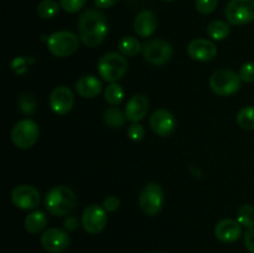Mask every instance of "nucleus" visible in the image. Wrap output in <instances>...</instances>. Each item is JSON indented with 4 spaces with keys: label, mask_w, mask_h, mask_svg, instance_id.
<instances>
[{
    "label": "nucleus",
    "mask_w": 254,
    "mask_h": 253,
    "mask_svg": "<svg viewBox=\"0 0 254 253\" xmlns=\"http://www.w3.org/2000/svg\"><path fill=\"white\" fill-rule=\"evenodd\" d=\"M242 235V226L232 218L221 220L215 227V236L223 243H233Z\"/></svg>",
    "instance_id": "obj_16"
},
{
    "label": "nucleus",
    "mask_w": 254,
    "mask_h": 253,
    "mask_svg": "<svg viewBox=\"0 0 254 253\" xmlns=\"http://www.w3.org/2000/svg\"><path fill=\"white\" fill-rule=\"evenodd\" d=\"M74 104V96L71 88L67 86H60L52 91L50 96V107L56 114L64 116L72 109Z\"/></svg>",
    "instance_id": "obj_14"
},
{
    "label": "nucleus",
    "mask_w": 254,
    "mask_h": 253,
    "mask_svg": "<svg viewBox=\"0 0 254 253\" xmlns=\"http://www.w3.org/2000/svg\"><path fill=\"white\" fill-rule=\"evenodd\" d=\"M163 1H174V0H163Z\"/></svg>",
    "instance_id": "obj_37"
},
{
    "label": "nucleus",
    "mask_w": 254,
    "mask_h": 253,
    "mask_svg": "<svg viewBox=\"0 0 254 253\" xmlns=\"http://www.w3.org/2000/svg\"><path fill=\"white\" fill-rule=\"evenodd\" d=\"M121 206V201L117 196H107L103 201V207L107 212H114Z\"/></svg>",
    "instance_id": "obj_33"
},
{
    "label": "nucleus",
    "mask_w": 254,
    "mask_h": 253,
    "mask_svg": "<svg viewBox=\"0 0 254 253\" xmlns=\"http://www.w3.org/2000/svg\"><path fill=\"white\" fill-rule=\"evenodd\" d=\"M119 51L126 57H134L141 51L143 46L139 42V40L134 36H124L119 41Z\"/></svg>",
    "instance_id": "obj_21"
},
{
    "label": "nucleus",
    "mask_w": 254,
    "mask_h": 253,
    "mask_svg": "<svg viewBox=\"0 0 254 253\" xmlns=\"http://www.w3.org/2000/svg\"><path fill=\"white\" fill-rule=\"evenodd\" d=\"M241 77L230 68H222L212 73L210 78V87L217 96L227 97L235 94L241 88Z\"/></svg>",
    "instance_id": "obj_5"
},
{
    "label": "nucleus",
    "mask_w": 254,
    "mask_h": 253,
    "mask_svg": "<svg viewBox=\"0 0 254 253\" xmlns=\"http://www.w3.org/2000/svg\"><path fill=\"white\" fill-rule=\"evenodd\" d=\"M188 54L195 61L208 62L217 55V47L212 41L206 39H193L188 45Z\"/></svg>",
    "instance_id": "obj_15"
},
{
    "label": "nucleus",
    "mask_w": 254,
    "mask_h": 253,
    "mask_svg": "<svg viewBox=\"0 0 254 253\" xmlns=\"http://www.w3.org/2000/svg\"><path fill=\"white\" fill-rule=\"evenodd\" d=\"M76 91L83 98H96L102 92V82L92 74H86L77 79Z\"/></svg>",
    "instance_id": "obj_19"
},
{
    "label": "nucleus",
    "mask_w": 254,
    "mask_h": 253,
    "mask_svg": "<svg viewBox=\"0 0 254 253\" xmlns=\"http://www.w3.org/2000/svg\"><path fill=\"white\" fill-rule=\"evenodd\" d=\"M60 11L59 2L55 0H42L37 5V14L42 19H52L56 16Z\"/></svg>",
    "instance_id": "obj_26"
},
{
    "label": "nucleus",
    "mask_w": 254,
    "mask_h": 253,
    "mask_svg": "<svg viewBox=\"0 0 254 253\" xmlns=\"http://www.w3.org/2000/svg\"><path fill=\"white\" fill-rule=\"evenodd\" d=\"M76 193L64 185L54 186L45 196V206L52 216L69 215L76 207Z\"/></svg>",
    "instance_id": "obj_2"
},
{
    "label": "nucleus",
    "mask_w": 254,
    "mask_h": 253,
    "mask_svg": "<svg viewBox=\"0 0 254 253\" xmlns=\"http://www.w3.org/2000/svg\"><path fill=\"white\" fill-rule=\"evenodd\" d=\"M108 20L106 15L96 9H88L79 15V39L86 46L97 47L108 35Z\"/></svg>",
    "instance_id": "obj_1"
},
{
    "label": "nucleus",
    "mask_w": 254,
    "mask_h": 253,
    "mask_svg": "<svg viewBox=\"0 0 254 253\" xmlns=\"http://www.w3.org/2000/svg\"><path fill=\"white\" fill-rule=\"evenodd\" d=\"M196 9L203 15L212 14L218 5V0H196Z\"/></svg>",
    "instance_id": "obj_28"
},
{
    "label": "nucleus",
    "mask_w": 254,
    "mask_h": 253,
    "mask_svg": "<svg viewBox=\"0 0 254 253\" xmlns=\"http://www.w3.org/2000/svg\"><path fill=\"white\" fill-rule=\"evenodd\" d=\"M238 126L246 130H253L254 129V106L243 107L237 113Z\"/></svg>",
    "instance_id": "obj_25"
},
{
    "label": "nucleus",
    "mask_w": 254,
    "mask_h": 253,
    "mask_svg": "<svg viewBox=\"0 0 254 253\" xmlns=\"http://www.w3.org/2000/svg\"><path fill=\"white\" fill-rule=\"evenodd\" d=\"M230 25L227 22L222 21V20L211 21L207 26V35L210 37H212L213 40H217V41L225 40L230 35Z\"/></svg>",
    "instance_id": "obj_22"
},
{
    "label": "nucleus",
    "mask_w": 254,
    "mask_h": 253,
    "mask_svg": "<svg viewBox=\"0 0 254 253\" xmlns=\"http://www.w3.org/2000/svg\"><path fill=\"white\" fill-rule=\"evenodd\" d=\"M40 135V129L32 119H22L14 126L11 130V140L19 149H29L35 145Z\"/></svg>",
    "instance_id": "obj_7"
},
{
    "label": "nucleus",
    "mask_w": 254,
    "mask_h": 253,
    "mask_svg": "<svg viewBox=\"0 0 254 253\" xmlns=\"http://www.w3.org/2000/svg\"><path fill=\"white\" fill-rule=\"evenodd\" d=\"M68 233L60 228H49L41 235V246L50 253H62L69 247Z\"/></svg>",
    "instance_id": "obj_12"
},
{
    "label": "nucleus",
    "mask_w": 254,
    "mask_h": 253,
    "mask_svg": "<svg viewBox=\"0 0 254 253\" xmlns=\"http://www.w3.org/2000/svg\"><path fill=\"white\" fill-rule=\"evenodd\" d=\"M143 56L149 63L160 66L166 63L173 56V47L168 41L161 39L150 40L143 45Z\"/></svg>",
    "instance_id": "obj_9"
},
{
    "label": "nucleus",
    "mask_w": 254,
    "mask_h": 253,
    "mask_svg": "<svg viewBox=\"0 0 254 253\" xmlns=\"http://www.w3.org/2000/svg\"><path fill=\"white\" fill-rule=\"evenodd\" d=\"M40 192L31 185H17L11 191V201L17 208L34 210L40 205Z\"/></svg>",
    "instance_id": "obj_11"
},
{
    "label": "nucleus",
    "mask_w": 254,
    "mask_h": 253,
    "mask_svg": "<svg viewBox=\"0 0 254 253\" xmlns=\"http://www.w3.org/2000/svg\"><path fill=\"white\" fill-rule=\"evenodd\" d=\"M237 221L241 226L247 228L254 227V207L252 205L241 206L237 212Z\"/></svg>",
    "instance_id": "obj_27"
},
{
    "label": "nucleus",
    "mask_w": 254,
    "mask_h": 253,
    "mask_svg": "<svg viewBox=\"0 0 254 253\" xmlns=\"http://www.w3.org/2000/svg\"><path fill=\"white\" fill-rule=\"evenodd\" d=\"M156 253H163V252H156Z\"/></svg>",
    "instance_id": "obj_38"
},
{
    "label": "nucleus",
    "mask_w": 254,
    "mask_h": 253,
    "mask_svg": "<svg viewBox=\"0 0 254 253\" xmlns=\"http://www.w3.org/2000/svg\"><path fill=\"white\" fill-rule=\"evenodd\" d=\"M124 98V89L118 83H109L104 91V99L111 106H118Z\"/></svg>",
    "instance_id": "obj_24"
},
{
    "label": "nucleus",
    "mask_w": 254,
    "mask_h": 253,
    "mask_svg": "<svg viewBox=\"0 0 254 253\" xmlns=\"http://www.w3.org/2000/svg\"><path fill=\"white\" fill-rule=\"evenodd\" d=\"M78 36L71 31L54 32L47 39V49L56 57L71 56L78 50Z\"/></svg>",
    "instance_id": "obj_4"
},
{
    "label": "nucleus",
    "mask_w": 254,
    "mask_h": 253,
    "mask_svg": "<svg viewBox=\"0 0 254 253\" xmlns=\"http://www.w3.org/2000/svg\"><path fill=\"white\" fill-rule=\"evenodd\" d=\"M64 227L67 231H74L78 227V220L76 217H69L64 221Z\"/></svg>",
    "instance_id": "obj_36"
},
{
    "label": "nucleus",
    "mask_w": 254,
    "mask_h": 253,
    "mask_svg": "<svg viewBox=\"0 0 254 253\" xmlns=\"http://www.w3.org/2000/svg\"><path fill=\"white\" fill-rule=\"evenodd\" d=\"M240 77L242 81L247 82V83H252L254 82V61L247 62L243 64L240 69Z\"/></svg>",
    "instance_id": "obj_30"
},
{
    "label": "nucleus",
    "mask_w": 254,
    "mask_h": 253,
    "mask_svg": "<svg viewBox=\"0 0 254 253\" xmlns=\"http://www.w3.org/2000/svg\"><path fill=\"white\" fill-rule=\"evenodd\" d=\"M107 222H108V217H107V211L104 210L103 206L93 203L86 207V210L82 213V227L91 235L102 232L106 228Z\"/></svg>",
    "instance_id": "obj_10"
},
{
    "label": "nucleus",
    "mask_w": 254,
    "mask_h": 253,
    "mask_svg": "<svg viewBox=\"0 0 254 253\" xmlns=\"http://www.w3.org/2000/svg\"><path fill=\"white\" fill-rule=\"evenodd\" d=\"M149 111V99L143 94H135L129 99L126 106L127 119L131 123H138L146 116Z\"/></svg>",
    "instance_id": "obj_17"
},
{
    "label": "nucleus",
    "mask_w": 254,
    "mask_h": 253,
    "mask_svg": "<svg viewBox=\"0 0 254 253\" xmlns=\"http://www.w3.org/2000/svg\"><path fill=\"white\" fill-rule=\"evenodd\" d=\"M86 2L87 0H60L62 9L66 12H71V14L78 12L86 5Z\"/></svg>",
    "instance_id": "obj_29"
},
{
    "label": "nucleus",
    "mask_w": 254,
    "mask_h": 253,
    "mask_svg": "<svg viewBox=\"0 0 254 253\" xmlns=\"http://www.w3.org/2000/svg\"><path fill=\"white\" fill-rule=\"evenodd\" d=\"M150 128L156 135L169 136L176 128V119L168 109H156L150 117Z\"/></svg>",
    "instance_id": "obj_13"
},
{
    "label": "nucleus",
    "mask_w": 254,
    "mask_h": 253,
    "mask_svg": "<svg viewBox=\"0 0 254 253\" xmlns=\"http://www.w3.org/2000/svg\"><path fill=\"white\" fill-rule=\"evenodd\" d=\"M158 27V17L153 11L143 10L134 20V31L141 37H149L155 32Z\"/></svg>",
    "instance_id": "obj_18"
},
{
    "label": "nucleus",
    "mask_w": 254,
    "mask_h": 253,
    "mask_svg": "<svg viewBox=\"0 0 254 253\" xmlns=\"http://www.w3.org/2000/svg\"><path fill=\"white\" fill-rule=\"evenodd\" d=\"M47 225V217L46 213L41 210L34 211V212L29 213L25 218V230L31 235H36V233L42 232Z\"/></svg>",
    "instance_id": "obj_20"
},
{
    "label": "nucleus",
    "mask_w": 254,
    "mask_h": 253,
    "mask_svg": "<svg viewBox=\"0 0 254 253\" xmlns=\"http://www.w3.org/2000/svg\"><path fill=\"white\" fill-rule=\"evenodd\" d=\"M128 136L133 141H140L143 140L145 136V130H144L143 126L139 123H133L128 128Z\"/></svg>",
    "instance_id": "obj_31"
},
{
    "label": "nucleus",
    "mask_w": 254,
    "mask_h": 253,
    "mask_svg": "<svg viewBox=\"0 0 254 253\" xmlns=\"http://www.w3.org/2000/svg\"><path fill=\"white\" fill-rule=\"evenodd\" d=\"M128 71V61L126 56L117 52H108L98 61V73L108 83H116Z\"/></svg>",
    "instance_id": "obj_3"
},
{
    "label": "nucleus",
    "mask_w": 254,
    "mask_h": 253,
    "mask_svg": "<svg viewBox=\"0 0 254 253\" xmlns=\"http://www.w3.org/2000/svg\"><path fill=\"white\" fill-rule=\"evenodd\" d=\"M164 205V191L156 183H148L139 195V207L146 216H155Z\"/></svg>",
    "instance_id": "obj_6"
},
{
    "label": "nucleus",
    "mask_w": 254,
    "mask_h": 253,
    "mask_svg": "<svg viewBox=\"0 0 254 253\" xmlns=\"http://www.w3.org/2000/svg\"><path fill=\"white\" fill-rule=\"evenodd\" d=\"M103 119L104 123L108 126H111V128H121L124 124V122H126L127 117L126 113H123L119 108L111 107V108H108L104 112Z\"/></svg>",
    "instance_id": "obj_23"
},
{
    "label": "nucleus",
    "mask_w": 254,
    "mask_h": 253,
    "mask_svg": "<svg viewBox=\"0 0 254 253\" xmlns=\"http://www.w3.org/2000/svg\"><path fill=\"white\" fill-rule=\"evenodd\" d=\"M118 2V0H94V4L99 9H109L114 6Z\"/></svg>",
    "instance_id": "obj_35"
},
{
    "label": "nucleus",
    "mask_w": 254,
    "mask_h": 253,
    "mask_svg": "<svg viewBox=\"0 0 254 253\" xmlns=\"http://www.w3.org/2000/svg\"><path fill=\"white\" fill-rule=\"evenodd\" d=\"M226 19L232 25L254 21V0H231L225 10Z\"/></svg>",
    "instance_id": "obj_8"
},
{
    "label": "nucleus",
    "mask_w": 254,
    "mask_h": 253,
    "mask_svg": "<svg viewBox=\"0 0 254 253\" xmlns=\"http://www.w3.org/2000/svg\"><path fill=\"white\" fill-rule=\"evenodd\" d=\"M245 246L250 253H254V227L248 228L245 233Z\"/></svg>",
    "instance_id": "obj_34"
},
{
    "label": "nucleus",
    "mask_w": 254,
    "mask_h": 253,
    "mask_svg": "<svg viewBox=\"0 0 254 253\" xmlns=\"http://www.w3.org/2000/svg\"><path fill=\"white\" fill-rule=\"evenodd\" d=\"M35 107H36V102L32 98L31 96H22L20 99V108L24 113L30 114L35 111Z\"/></svg>",
    "instance_id": "obj_32"
}]
</instances>
